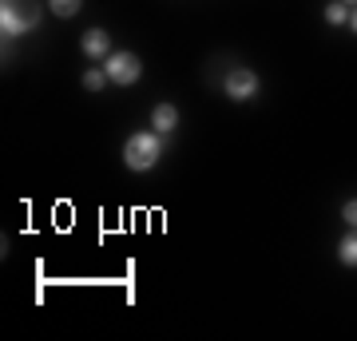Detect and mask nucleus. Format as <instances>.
I'll return each instance as SVG.
<instances>
[{
  "instance_id": "f257e3e1",
  "label": "nucleus",
  "mask_w": 357,
  "mask_h": 341,
  "mask_svg": "<svg viewBox=\"0 0 357 341\" xmlns=\"http://www.w3.org/2000/svg\"><path fill=\"white\" fill-rule=\"evenodd\" d=\"M40 24V0H0V32L4 40L24 36Z\"/></svg>"
},
{
  "instance_id": "f03ea898",
  "label": "nucleus",
  "mask_w": 357,
  "mask_h": 341,
  "mask_svg": "<svg viewBox=\"0 0 357 341\" xmlns=\"http://www.w3.org/2000/svg\"><path fill=\"white\" fill-rule=\"evenodd\" d=\"M159 159H163V135L159 131H135L123 143V163H128V171H151Z\"/></svg>"
},
{
  "instance_id": "7ed1b4c3",
  "label": "nucleus",
  "mask_w": 357,
  "mask_h": 341,
  "mask_svg": "<svg viewBox=\"0 0 357 341\" xmlns=\"http://www.w3.org/2000/svg\"><path fill=\"white\" fill-rule=\"evenodd\" d=\"M103 72H107V79H112L115 88H131V84L143 76V63H139L135 52H112V56L103 60Z\"/></svg>"
},
{
  "instance_id": "20e7f679",
  "label": "nucleus",
  "mask_w": 357,
  "mask_h": 341,
  "mask_svg": "<svg viewBox=\"0 0 357 341\" xmlns=\"http://www.w3.org/2000/svg\"><path fill=\"white\" fill-rule=\"evenodd\" d=\"M222 88H227V96L234 103H246V100H255L258 96V76L250 72V68H230Z\"/></svg>"
},
{
  "instance_id": "39448f33",
  "label": "nucleus",
  "mask_w": 357,
  "mask_h": 341,
  "mask_svg": "<svg viewBox=\"0 0 357 341\" xmlns=\"http://www.w3.org/2000/svg\"><path fill=\"white\" fill-rule=\"evenodd\" d=\"M79 48H84L88 60H107V56H112V36H107L103 28H88L84 40H79Z\"/></svg>"
},
{
  "instance_id": "423d86ee",
  "label": "nucleus",
  "mask_w": 357,
  "mask_h": 341,
  "mask_svg": "<svg viewBox=\"0 0 357 341\" xmlns=\"http://www.w3.org/2000/svg\"><path fill=\"white\" fill-rule=\"evenodd\" d=\"M151 127L159 131V135H171V131L178 127V112L171 107V103H159V107L151 112Z\"/></svg>"
},
{
  "instance_id": "0eeeda50",
  "label": "nucleus",
  "mask_w": 357,
  "mask_h": 341,
  "mask_svg": "<svg viewBox=\"0 0 357 341\" xmlns=\"http://www.w3.org/2000/svg\"><path fill=\"white\" fill-rule=\"evenodd\" d=\"M79 8H84V0H48V13L60 16V20H72Z\"/></svg>"
},
{
  "instance_id": "6e6552de",
  "label": "nucleus",
  "mask_w": 357,
  "mask_h": 341,
  "mask_svg": "<svg viewBox=\"0 0 357 341\" xmlns=\"http://www.w3.org/2000/svg\"><path fill=\"white\" fill-rule=\"evenodd\" d=\"M337 258H342V266H357V230H349L342 238V246H337Z\"/></svg>"
},
{
  "instance_id": "1a4fd4ad",
  "label": "nucleus",
  "mask_w": 357,
  "mask_h": 341,
  "mask_svg": "<svg viewBox=\"0 0 357 341\" xmlns=\"http://www.w3.org/2000/svg\"><path fill=\"white\" fill-rule=\"evenodd\" d=\"M103 84H112L103 68H88V72H84V88L88 91H103Z\"/></svg>"
},
{
  "instance_id": "9d476101",
  "label": "nucleus",
  "mask_w": 357,
  "mask_h": 341,
  "mask_svg": "<svg viewBox=\"0 0 357 341\" xmlns=\"http://www.w3.org/2000/svg\"><path fill=\"white\" fill-rule=\"evenodd\" d=\"M326 20L330 24H349V4L345 0H333L330 8H326Z\"/></svg>"
},
{
  "instance_id": "9b49d317",
  "label": "nucleus",
  "mask_w": 357,
  "mask_h": 341,
  "mask_svg": "<svg viewBox=\"0 0 357 341\" xmlns=\"http://www.w3.org/2000/svg\"><path fill=\"white\" fill-rule=\"evenodd\" d=\"M342 218H345V222H349V227L357 230V199H354V202H345V211H342Z\"/></svg>"
},
{
  "instance_id": "f8f14e48",
  "label": "nucleus",
  "mask_w": 357,
  "mask_h": 341,
  "mask_svg": "<svg viewBox=\"0 0 357 341\" xmlns=\"http://www.w3.org/2000/svg\"><path fill=\"white\" fill-rule=\"evenodd\" d=\"M349 28L357 32V8H349Z\"/></svg>"
},
{
  "instance_id": "ddd939ff",
  "label": "nucleus",
  "mask_w": 357,
  "mask_h": 341,
  "mask_svg": "<svg viewBox=\"0 0 357 341\" xmlns=\"http://www.w3.org/2000/svg\"><path fill=\"white\" fill-rule=\"evenodd\" d=\"M345 4H349V8H357V0H345Z\"/></svg>"
}]
</instances>
